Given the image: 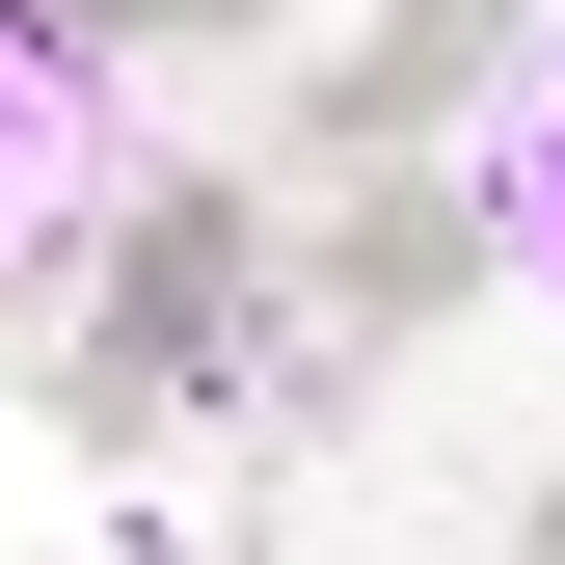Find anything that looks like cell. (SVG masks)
I'll use <instances>...</instances> for the list:
<instances>
[{
    "label": "cell",
    "instance_id": "cell-6",
    "mask_svg": "<svg viewBox=\"0 0 565 565\" xmlns=\"http://www.w3.org/2000/svg\"><path fill=\"white\" fill-rule=\"evenodd\" d=\"M82 54H216V28H269V0H54Z\"/></svg>",
    "mask_w": 565,
    "mask_h": 565
},
{
    "label": "cell",
    "instance_id": "cell-5",
    "mask_svg": "<svg viewBox=\"0 0 565 565\" xmlns=\"http://www.w3.org/2000/svg\"><path fill=\"white\" fill-rule=\"evenodd\" d=\"M484 189H512V269L565 297V28L512 54V108H484Z\"/></svg>",
    "mask_w": 565,
    "mask_h": 565
},
{
    "label": "cell",
    "instance_id": "cell-4",
    "mask_svg": "<svg viewBox=\"0 0 565 565\" xmlns=\"http://www.w3.org/2000/svg\"><path fill=\"white\" fill-rule=\"evenodd\" d=\"M539 0H377V28L297 82V162H458V108H512Z\"/></svg>",
    "mask_w": 565,
    "mask_h": 565
},
{
    "label": "cell",
    "instance_id": "cell-7",
    "mask_svg": "<svg viewBox=\"0 0 565 565\" xmlns=\"http://www.w3.org/2000/svg\"><path fill=\"white\" fill-rule=\"evenodd\" d=\"M512 565H565V484H539V512H512Z\"/></svg>",
    "mask_w": 565,
    "mask_h": 565
},
{
    "label": "cell",
    "instance_id": "cell-2",
    "mask_svg": "<svg viewBox=\"0 0 565 565\" xmlns=\"http://www.w3.org/2000/svg\"><path fill=\"white\" fill-rule=\"evenodd\" d=\"M484 269H512V189L484 162H297V323L404 350V323H458Z\"/></svg>",
    "mask_w": 565,
    "mask_h": 565
},
{
    "label": "cell",
    "instance_id": "cell-3",
    "mask_svg": "<svg viewBox=\"0 0 565 565\" xmlns=\"http://www.w3.org/2000/svg\"><path fill=\"white\" fill-rule=\"evenodd\" d=\"M108 189H135V135H108V54L54 28V0H0V323H28L54 269L108 243Z\"/></svg>",
    "mask_w": 565,
    "mask_h": 565
},
{
    "label": "cell",
    "instance_id": "cell-1",
    "mask_svg": "<svg viewBox=\"0 0 565 565\" xmlns=\"http://www.w3.org/2000/svg\"><path fill=\"white\" fill-rule=\"evenodd\" d=\"M243 323H297L269 216H243V189H189V162H135L108 243L28 297V404H54V431H162L189 377H243Z\"/></svg>",
    "mask_w": 565,
    "mask_h": 565
}]
</instances>
